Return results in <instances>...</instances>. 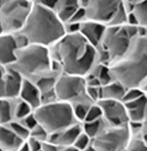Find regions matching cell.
Returning <instances> with one entry per match:
<instances>
[{"mask_svg":"<svg viewBox=\"0 0 147 151\" xmlns=\"http://www.w3.org/2000/svg\"><path fill=\"white\" fill-rule=\"evenodd\" d=\"M49 52L51 59L60 65L63 74L85 78L98 64L96 48L79 33L66 34L49 47Z\"/></svg>","mask_w":147,"mask_h":151,"instance_id":"6da1fadb","label":"cell"},{"mask_svg":"<svg viewBox=\"0 0 147 151\" xmlns=\"http://www.w3.org/2000/svg\"><path fill=\"white\" fill-rule=\"evenodd\" d=\"M21 32L29 44L49 48L66 35L65 25L52 9L33 0L32 7Z\"/></svg>","mask_w":147,"mask_h":151,"instance_id":"7a4b0ae2","label":"cell"},{"mask_svg":"<svg viewBox=\"0 0 147 151\" xmlns=\"http://www.w3.org/2000/svg\"><path fill=\"white\" fill-rule=\"evenodd\" d=\"M107 67L113 81L125 89L137 88L147 78V37L136 36L128 51Z\"/></svg>","mask_w":147,"mask_h":151,"instance_id":"3957f363","label":"cell"},{"mask_svg":"<svg viewBox=\"0 0 147 151\" xmlns=\"http://www.w3.org/2000/svg\"><path fill=\"white\" fill-rule=\"evenodd\" d=\"M9 68L34 84L49 75H56L52 71L49 48L31 44L16 49V60Z\"/></svg>","mask_w":147,"mask_h":151,"instance_id":"277c9868","label":"cell"},{"mask_svg":"<svg viewBox=\"0 0 147 151\" xmlns=\"http://www.w3.org/2000/svg\"><path fill=\"white\" fill-rule=\"evenodd\" d=\"M36 119L48 135L58 133L79 122L74 115L72 106L65 102L54 101L42 104L33 111Z\"/></svg>","mask_w":147,"mask_h":151,"instance_id":"5b68a950","label":"cell"},{"mask_svg":"<svg viewBox=\"0 0 147 151\" xmlns=\"http://www.w3.org/2000/svg\"><path fill=\"white\" fill-rule=\"evenodd\" d=\"M137 36V27H106L101 41V47L108 54L110 63L121 58L130 48Z\"/></svg>","mask_w":147,"mask_h":151,"instance_id":"8992f818","label":"cell"},{"mask_svg":"<svg viewBox=\"0 0 147 151\" xmlns=\"http://www.w3.org/2000/svg\"><path fill=\"white\" fill-rule=\"evenodd\" d=\"M86 88L85 78L62 74L55 86L56 100L67 103L71 106L76 104H93L86 94Z\"/></svg>","mask_w":147,"mask_h":151,"instance_id":"52a82bcc","label":"cell"},{"mask_svg":"<svg viewBox=\"0 0 147 151\" xmlns=\"http://www.w3.org/2000/svg\"><path fill=\"white\" fill-rule=\"evenodd\" d=\"M32 7L28 0H4L0 6V22L4 34L13 35L21 31Z\"/></svg>","mask_w":147,"mask_h":151,"instance_id":"ba28073f","label":"cell"},{"mask_svg":"<svg viewBox=\"0 0 147 151\" xmlns=\"http://www.w3.org/2000/svg\"><path fill=\"white\" fill-rule=\"evenodd\" d=\"M131 138L127 126L107 127L93 139L91 146L96 151H123Z\"/></svg>","mask_w":147,"mask_h":151,"instance_id":"9c48e42d","label":"cell"},{"mask_svg":"<svg viewBox=\"0 0 147 151\" xmlns=\"http://www.w3.org/2000/svg\"><path fill=\"white\" fill-rule=\"evenodd\" d=\"M120 6V0H88L85 8V21L107 27Z\"/></svg>","mask_w":147,"mask_h":151,"instance_id":"30bf717a","label":"cell"},{"mask_svg":"<svg viewBox=\"0 0 147 151\" xmlns=\"http://www.w3.org/2000/svg\"><path fill=\"white\" fill-rule=\"evenodd\" d=\"M102 111V118L108 127H118L128 125V116L122 101L101 99L96 102Z\"/></svg>","mask_w":147,"mask_h":151,"instance_id":"8fae6325","label":"cell"},{"mask_svg":"<svg viewBox=\"0 0 147 151\" xmlns=\"http://www.w3.org/2000/svg\"><path fill=\"white\" fill-rule=\"evenodd\" d=\"M106 27L92 21H83L79 23V34L94 48H97L101 44Z\"/></svg>","mask_w":147,"mask_h":151,"instance_id":"7c38bea8","label":"cell"},{"mask_svg":"<svg viewBox=\"0 0 147 151\" xmlns=\"http://www.w3.org/2000/svg\"><path fill=\"white\" fill-rule=\"evenodd\" d=\"M81 131V123H78L58 133L48 135L46 142L54 144L58 147H72Z\"/></svg>","mask_w":147,"mask_h":151,"instance_id":"4fadbf2b","label":"cell"},{"mask_svg":"<svg viewBox=\"0 0 147 151\" xmlns=\"http://www.w3.org/2000/svg\"><path fill=\"white\" fill-rule=\"evenodd\" d=\"M129 122L143 123L147 121V96L123 104Z\"/></svg>","mask_w":147,"mask_h":151,"instance_id":"5bb4252c","label":"cell"},{"mask_svg":"<svg viewBox=\"0 0 147 151\" xmlns=\"http://www.w3.org/2000/svg\"><path fill=\"white\" fill-rule=\"evenodd\" d=\"M17 47L13 35L3 34L0 36V66L9 68L16 60Z\"/></svg>","mask_w":147,"mask_h":151,"instance_id":"9a60e30c","label":"cell"},{"mask_svg":"<svg viewBox=\"0 0 147 151\" xmlns=\"http://www.w3.org/2000/svg\"><path fill=\"white\" fill-rule=\"evenodd\" d=\"M18 99L28 104L32 107L33 111L42 105L41 94L36 86L28 80L23 79Z\"/></svg>","mask_w":147,"mask_h":151,"instance_id":"2e32d148","label":"cell"},{"mask_svg":"<svg viewBox=\"0 0 147 151\" xmlns=\"http://www.w3.org/2000/svg\"><path fill=\"white\" fill-rule=\"evenodd\" d=\"M23 78L15 70L6 68L5 77V98L7 99H17Z\"/></svg>","mask_w":147,"mask_h":151,"instance_id":"e0dca14e","label":"cell"},{"mask_svg":"<svg viewBox=\"0 0 147 151\" xmlns=\"http://www.w3.org/2000/svg\"><path fill=\"white\" fill-rule=\"evenodd\" d=\"M78 8V0H57L54 7V12L65 25L69 22Z\"/></svg>","mask_w":147,"mask_h":151,"instance_id":"ac0fdd59","label":"cell"},{"mask_svg":"<svg viewBox=\"0 0 147 151\" xmlns=\"http://www.w3.org/2000/svg\"><path fill=\"white\" fill-rule=\"evenodd\" d=\"M24 142L7 126H0V147L3 151H16Z\"/></svg>","mask_w":147,"mask_h":151,"instance_id":"d6986e66","label":"cell"},{"mask_svg":"<svg viewBox=\"0 0 147 151\" xmlns=\"http://www.w3.org/2000/svg\"><path fill=\"white\" fill-rule=\"evenodd\" d=\"M125 90L126 89L122 85L113 81L106 86L101 87V99L122 101Z\"/></svg>","mask_w":147,"mask_h":151,"instance_id":"ffe728a7","label":"cell"},{"mask_svg":"<svg viewBox=\"0 0 147 151\" xmlns=\"http://www.w3.org/2000/svg\"><path fill=\"white\" fill-rule=\"evenodd\" d=\"M14 100L0 99V126H6L14 120Z\"/></svg>","mask_w":147,"mask_h":151,"instance_id":"44dd1931","label":"cell"},{"mask_svg":"<svg viewBox=\"0 0 147 151\" xmlns=\"http://www.w3.org/2000/svg\"><path fill=\"white\" fill-rule=\"evenodd\" d=\"M108 126L104 122L103 118H100L98 120L89 121V122H83L81 123L82 131L86 136H88L91 139L96 137L104 128H106Z\"/></svg>","mask_w":147,"mask_h":151,"instance_id":"7402d4cb","label":"cell"},{"mask_svg":"<svg viewBox=\"0 0 147 151\" xmlns=\"http://www.w3.org/2000/svg\"><path fill=\"white\" fill-rule=\"evenodd\" d=\"M132 14L136 19L138 27H147V2L145 0H135Z\"/></svg>","mask_w":147,"mask_h":151,"instance_id":"603a6c76","label":"cell"},{"mask_svg":"<svg viewBox=\"0 0 147 151\" xmlns=\"http://www.w3.org/2000/svg\"><path fill=\"white\" fill-rule=\"evenodd\" d=\"M88 75H91L93 77L96 78L101 85V87L113 82V78L110 75L108 67L106 66V65L96 64Z\"/></svg>","mask_w":147,"mask_h":151,"instance_id":"cb8c5ba5","label":"cell"},{"mask_svg":"<svg viewBox=\"0 0 147 151\" xmlns=\"http://www.w3.org/2000/svg\"><path fill=\"white\" fill-rule=\"evenodd\" d=\"M33 112L32 107L19 99L14 100V120H21Z\"/></svg>","mask_w":147,"mask_h":151,"instance_id":"d4e9b609","label":"cell"},{"mask_svg":"<svg viewBox=\"0 0 147 151\" xmlns=\"http://www.w3.org/2000/svg\"><path fill=\"white\" fill-rule=\"evenodd\" d=\"M11 130L19 137L21 138L22 140H24V141H26V140L28 139L29 137V135H30V132L28 129L24 127L22 125V123H21L20 121L18 120H13L10 122L8 125H6Z\"/></svg>","mask_w":147,"mask_h":151,"instance_id":"484cf974","label":"cell"},{"mask_svg":"<svg viewBox=\"0 0 147 151\" xmlns=\"http://www.w3.org/2000/svg\"><path fill=\"white\" fill-rule=\"evenodd\" d=\"M126 17L127 14L124 11L120 1V6L118 9L116 10V12L114 13L113 16L111 21L109 22L107 27H121V26H125L126 25Z\"/></svg>","mask_w":147,"mask_h":151,"instance_id":"4316f807","label":"cell"},{"mask_svg":"<svg viewBox=\"0 0 147 151\" xmlns=\"http://www.w3.org/2000/svg\"><path fill=\"white\" fill-rule=\"evenodd\" d=\"M123 151H147V142L141 137H131Z\"/></svg>","mask_w":147,"mask_h":151,"instance_id":"83f0119b","label":"cell"},{"mask_svg":"<svg viewBox=\"0 0 147 151\" xmlns=\"http://www.w3.org/2000/svg\"><path fill=\"white\" fill-rule=\"evenodd\" d=\"M91 143H92V139L88 136H86L83 131H81V133L77 136L76 139L75 140V142H74L72 147H74L78 151H82L83 149L87 148L88 147H90Z\"/></svg>","mask_w":147,"mask_h":151,"instance_id":"f1b7e54d","label":"cell"},{"mask_svg":"<svg viewBox=\"0 0 147 151\" xmlns=\"http://www.w3.org/2000/svg\"><path fill=\"white\" fill-rule=\"evenodd\" d=\"M100 118H102V111L100 109L99 106L96 103H93V104L89 106L87 113H86V117H85V120H83V122L94 121V120L100 119Z\"/></svg>","mask_w":147,"mask_h":151,"instance_id":"f546056e","label":"cell"},{"mask_svg":"<svg viewBox=\"0 0 147 151\" xmlns=\"http://www.w3.org/2000/svg\"><path fill=\"white\" fill-rule=\"evenodd\" d=\"M89 106L90 105H88V104H76V105L72 106L74 115H75L76 120L79 123H82L83 120H85V117L87 113Z\"/></svg>","mask_w":147,"mask_h":151,"instance_id":"4dcf8cb0","label":"cell"},{"mask_svg":"<svg viewBox=\"0 0 147 151\" xmlns=\"http://www.w3.org/2000/svg\"><path fill=\"white\" fill-rule=\"evenodd\" d=\"M147 96V95H144L137 88H128V89L125 90V92H124V95H123V99H122V102L123 104L128 103V102L133 101L135 99L141 98V96Z\"/></svg>","mask_w":147,"mask_h":151,"instance_id":"1f68e13d","label":"cell"},{"mask_svg":"<svg viewBox=\"0 0 147 151\" xmlns=\"http://www.w3.org/2000/svg\"><path fill=\"white\" fill-rule=\"evenodd\" d=\"M29 137H33L40 142H46L48 137V134L40 125H36L32 130H30Z\"/></svg>","mask_w":147,"mask_h":151,"instance_id":"d6a6232c","label":"cell"},{"mask_svg":"<svg viewBox=\"0 0 147 151\" xmlns=\"http://www.w3.org/2000/svg\"><path fill=\"white\" fill-rule=\"evenodd\" d=\"M86 94L88 96L89 99L93 103H96L97 101L101 99V87H97V88L87 87Z\"/></svg>","mask_w":147,"mask_h":151,"instance_id":"836d02e7","label":"cell"},{"mask_svg":"<svg viewBox=\"0 0 147 151\" xmlns=\"http://www.w3.org/2000/svg\"><path fill=\"white\" fill-rule=\"evenodd\" d=\"M18 121H20L21 123H22V125L28 129L29 132H30V130H32V129L38 124L35 116H34V114H33V112L31 114H29L28 116H26V117H24L23 119L18 120Z\"/></svg>","mask_w":147,"mask_h":151,"instance_id":"e575fe53","label":"cell"},{"mask_svg":"<svg viewBox=\"0 0 147 151\" xmlns=\"http://www.w3.org/2000/svg\"><path fill=\"white\" fill-rule=\"evenodd\" d=\"M13 37L16 43V46L18 48H23L26 47L29 45V42L27 40V38L21 33V32H17V33L13 34Z\"/></svg>","mask_w":147,"mask_h":151,"instance_id":"d590c367","label":"cell"},{"mask_svg":"<svg viewBox=\"0 0 147 151\" xmlns=\"http://www.w3.org/2000/svg\"><path fill=\"white\" fill-rule=\"evenodd\" d=\"M83 21H85V9L79 7L76 13L74 14V16L72 17V18L70 19V21L68 23H81Z\"/></svg>","mask_w":147,"mask_h":151,"instance_id":"8d00e7d4","label":"cell"},{"mask_svg":"<svg viewBox=\"0 0 147 151\" xmlns=\"http://www.w3.org/2000/svg\"><path fill=\"white\" fill-rule=\"evenodd\" d=\"M6 68L0 66V99L5 98V77Z\"/></svg>","mask_w":147,"mask_h":151,"instance_id":"74e56055","label":"cell"},{"mask_svg":"<svg viewBox=\"0 0 147 151\" xmlns=\"http://www.w3.org/2000/svg\"><path fill=\"white\" fill-rule=\"evenodd\" d=\"M26 143L29 147L30 151H40L42 147V142L38 141V140L33 138V137H28L26 140Z\"/></svg>","mask_w":147,"mask_h":151,"instance_id":"f35d334b","label":"cell"},{"mask_svg":"<svg viewBox=\"0 0 147 151\" xmlns=\"http://www.w3.org/2000/svg\"><path fill=\"white\" fill-rule=\"evenodd\" d=\"M66 34H76L79 33V23H66L65 24Z\"/></svg>","mask_w":147,"mask_h":151,"instance_id":"ab89813d","label":"cell"},{"mask_svg":"<svg viewBox=\"0 0 147 151\" xmlns=\"http://www.w3.org/2000/svg\"><path fill=\"white\" fill-rule=\"evenodd\" d=\"M134 4H135V0H123V1H121V5L124 11L126 12V14L132 13Z\"/></svg>","mask_w":147,"mask_h":151,"instance_id":"60d3db41","label":"cell"},{"mask_svg":"<svg viewBox=\"0 0 147 151\" xmlns=\"http://www.w3.org/2000/svg\"><path fill=\"white\" fill-rule=\"evenodd\" d=\"M59 147L49 142H42L41 151H58Z\"/></svg>","mask_w":147,"mask_h":151,"instance_id":"b9f144b4","label":"cell"},{"mask_svg":"<svg viewBox=\"0 0 147 151\" xmlns=\"http://www.w3.org/2000/svg\"><path fill=\"white\" fill-rule=\"evenodd\" d=\"M137 88H138L141 92H143L144 95H147V78H144V79H143V80L138 84Z\"/></svg>","mask_w":147,"mask_h":151,"instance_id":"7bdbcfd3","label":"cell"},{"mask_svg":"<svg viewBox=\"0 0 147 151\" xmlns=\"http://www.w3.org/2000/svg\"><path fill=\"white\" fill-rule=\"evenodd\" d=\"M16 151H30L29 147H28V145H27L26 141H25L22 145H21V146L18 147V149H17Z\"/></svg>","mask_w":147,"mask_h":151,"instance_id":"ee69618b","label":"cell"},{"mask_svg":"<svg viewBox=\"0 0 147 151\" xmlns=\"http://www.w3.org/2000/svg\"><path fill=\"white\" fill-rule=\"evenodd\" d=\"M58 151H78L74 147H59Z\"/></svg>","mask_w":147,"mask_h":151,"instance_id":"f6af8a7d","label":"cell"},{"mask_svg":"<svg viewBox=\"0 0 147 151\" xmlns=\"http://www.w3.org/2000/svg\"><path fill=\"white\" fill-rule=\"evenodd\" d=\"M82 151H96V150H94V148H93L92 146H90V147H88L87 148L83 149V150H82Z\"/></svg>","mask_w":147,"mask_h":151,"instance_id":"bcb514c9","label":"cell"},{"mask_svg":"<svg viewBox=\"0 0 147 151\" xmlns=\"http://www.w3.org/2000/svg\"><path fill=\"white\" fill-rule=\"evenodd\" d=\"M4 34V31H3V27H2V25H1V22H0V36Z\"/></svg>","mask_w":147,"mask_h":151,"instance_id":"7dc6e473","label":"cell"},{"mask_svg":"<svg viewBox=\"0 0 147 151\" xmlns=\"http://www.w3.org/2000/svg\"><path fill=\"white\" fill-rule=\"evenodd\" d=\"M0 151H3V150H2V149H1V147H0Z\"/></svg>","mask_w":147,"mask_h":151,"instance_id":"c3c4849f","label":"cell"}]
</instances>
